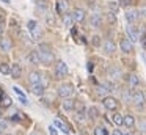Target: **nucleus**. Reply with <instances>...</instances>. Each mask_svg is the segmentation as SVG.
Instances as JSON below:
<instances>
[{
  "label": "nucleus",
  "mask_w": 146,
  "mask_h": 135,
  "mask_svg": "<svg viewBox=\"0 0 146 135\" xmlns=\"http://www.w3.org/2000/svg\"><path fill=\"white\" fill-rule=\"evenodd\" d=\"M38 53H39V58H41V63H44V65H49V63L54 61V52H52V47L47 46L46 43L39 44Z\"/></svg>",
  "instance_id": "1"
},
{
  "label": "nucleus",
  "mask_w": 146,
  "mask_h": 135,
  "mask_svg": "<svg viewBox=\"0 0 146 135\" xmlns=\"http://www.w3.org/2000/svg\"><path fill=\"white\" fill-rule=\"evenodd\" d=\"M57 93H58V96H60V97H69V96H72V93H74V86L71 83L60 85Z\"/></svg>",
  "instance_id": "2"
},
{
  "label": "nucleus",
  "mask_w": 146,
  "mask_h": 135,
  "mask_svg": "<svg viewBox=\"0 0 146 135\" xmlns=\"http://www.w3.org/2000/svg\"><path fill=\"white\" fill-rule=\"evenodd\" d=\"M68 72H69V69H68V65L64 61H58L55 65V75L57 77H64V75H68Z\"/></svg>",
  "instance_id": "3"
},
{
  "label": "nucleus",
  "mask_w": 146,
  "mask_h": 135,
  "mask_svg": "<svg viewBox=\"0 0 146 135\" xmlns=\"http://www.w3.org/2000/svg\"><path fill=\"white\" fill-rule=\"evenodd\" d=\"M127 35H129V39L132 41H138L140 38V31H138V27H135L133 24H129L127 25Z\"/></svg>",
  "instance_id": "4"
},
{
  "label": "nucleus",
  "mask_w": 146,
  "mask_h": 135,
  "mask_svg": "<svg viewBox=\"0 0 146 135\" xmlns=\"http://www.w3.org/2000/svg\"><path fill=\"white\" fill-rule=\"evenodd\" d=\"M119 47L121 50H123L124 53H132L133 52V44L130 39H126V38H123V39L119 41Z\"/></svg>",
  "instance_id": "5"
},
{
  "label": "nucleus",
  "mask_w": 146,
  "mask_h": 135,
  "mask_svg": "<svg viewBox=\"0 0 146 135\" xmlns=\"http://www.w3.org/2000/svg\"><path fill=\"white\" fill-rule=\"evenodd\" d=\"M102 104H104V107H105L107 110H116V108H118V100L115 99V97H110V96L104 97Z\"/></svg>",
  "instance_id": "6"
},
{
  "label": "nucleus",
  "mask_w": 146,
  "mask_h": 135,
  "mask_svg": "<svg viewBox=\"0 0 146 135\" xmlns=\"http://www.w3.org/2000/svg\"><path fill=\"white\" fill-rule=\"evenodd\" d=\"M132 100H133V104H135L137 107H143V104H145V94H143L141 91H133L132 93Z\"/></svg>",
  "instance_id": "7"
},
{
  "label": "nucleus",
  "mask_w": 146,
  "mask_h": 135,
  "mask_svg": "<svg viewBox=\"0 0 146 135\" xmlns=\"http://www.w3.org/2000/svg\"><path fill=\"white\" fill-rule=\"evenodd\" d=\"M29 30L32 31V35H33L35 39H39V38H41V30H39L38 24H36L35 21H30L29 22Z\"/></svg>",
  "instance_id": "8"
},
{
  "label": "nucleus",
  "mask_w": 146,
  "mask_h": 135,
  "mask_svg": "<svg viewBox=\"0 0 146 135\" xmlns=\"http://www.w3.org/2000/svg\"><path fill=\"white\" fill-rule=\"evenodd\" d=\"M71 14H72V17H74V22H83L86 13H85V9H82V8H76Z\"/></svg>",
  "instance_id": "9"
},
{
  "label": "nucleus",
  "mask_w": 146,
  "mask_h": 135,
  "mask_svg": "<svg viewBox=\"0 0 146 135\" xmlns=\"http://www.w3.org/2000/svg\"><path fill=\"white\" fill-rule=\"evenodd\" d=\"M32 93L35 94V96H42V94L46 93V86L39 82V83H35L32 85Z\"/></svg>",
  "instance_id": "10"
},
{
  "label": "nucleus",
  "mask_w": 146,
  "mask_h": 135,
  "mask_svg": "<svg viewBox=\"0 0 146 135\" xmlns=\"http://www.w3.org/2000/svg\"><path fill=\"white\" fill-rule=\"evenodd\" d=\"M11 77L13 78H19L21 75H22V68H21V65H17V63H14V65H11Z\"/></svg>",
  "instance_id": "11"
},
{
  "label": "nucleus",
  "mask_w": 146,
  "mask_h": 135,
  "mask_svg": "<svg viewBox=\"0 0 146 135\" xmlns=\"http://www.w3.org/2000/svg\"><path fill=\"white\" fill-rule=\"evenodd\" d=\"M0 49L3 52H10L11 50V39L8 38H0Z\"/></svg>",
  "instance_id": "12"
},
{
  "label": "nucleus",
  "mask_w": 146,
  "mask_h": 135,
  "mask_svg": "<svg viewBox=\"0 0 146 135\" xmlns=\"http://www.w3.org/2000/svg\"><path fill=\"white\" fill-rule=\"evenodd\" d=\"M63 108L66 110V112L74 110V108H76V100L69 99V97H64V100H63Z\"/></svg>",
  "instance_id": "13"
},
{
  "label": "nucleus",
  "mask_w": 146,
  "mask_h": 135,
  "mask_svg": "<svg viewBox=\"0 0 146 135\" xmlns=\"http://www.w3.org/2000/svg\"><path fill=\"white\" fill-rule=\"evenodd\" d=\"M27 58H29V61L32 63V65H39V63H41V58H39V53L36 52V50H33V52H30Z\"/></svg>",
  "instance_id": "14"
},
{
  "label": "nucleus",
  "mask_w": 146,
  "mask_h": 135,
  "mask_svg": "<svg viewBox=\"0 0 146 135\" xmlns=\"http://www.w3.org/2000/svg\"><path fill=\"white\" fill-rule=\"evenodd\" d=\"M123 124L126 126V127L132 129L133 126H135V118H133L132 115H126V116H123Z\"/></svg>",
  "instance_id": "15"
},
{
  "label": "nucleus",
  "mask_w": 146,
  "mask_h": 135,
  "mask_svg": "<svg viewBox=\"0 0 146 135\" xmlns=\"http://www.w3.org/2000/svg\"><path fill=\"white\" fill-rule=\"evenodd\" d=\"M90 24H91V27H101V24H102V17H101V14H91Z\"/></svg>",
  "instance_id": "16"
},
{
  "label": "nucleus",
  "mask_w": 146,
  "mask_h": 135,
  "mask_svg": "<svg viewBox=\"0 0 146 135\" xmlns=\"http://www.w3.org/2000/svg\"><path fill=\"white\" fill-rule=\"evenodd\" d=\"M115 49H116V46H115V43H113L111 39H107V41L104 43V50H105L107 53H113Z\"/></svg>",
  "instance_id": "17"
},
{
  "label": "nucleus",
  "mask_w": 146,
  "mask_h": 135,
  "mask_svg": "<svg viewBox=\"0 0 146 135\" xmlns=\"http://www.w3.org/2000/svg\"><path fill=\"white\" fill-rule=\"evenodd\" d=\"M63 24L66 25L68 28H71L74 25V17H72V14H69V13H64V16H63Z\"/></svg>",
  "instance_id": "18"
},
{
  "label": "nucleus",
  "mask_w": 146,
  "mask_h": 135,
  "mask_svg": "<svg viewBox=\"0 0 146 135\" xmlns=\"http://www.w3.org/2000/svg\"><path fill=\"white\" fill-rule=\"evenodd\" d=\"M137 19H138V11H127L126 13V21L129 24H133Z\"/></svg>",
  "instance_id": "19"
},
{
  "label": "nucleus",
  "mask_w": 146,
  "mask_h": 135,
  "mask_svg": "<svg viewBox=\"0 0 146 135\" xmlns=\"http://www.w3.org/2000/svg\"><path fill=\"white\" fill-rule=\"evenodd\" d=\"M57 9H58V13L64 14L66 9H68V0H58L57 2Z\"/></svg>",
  "instance_id": "20"
},
{
  "label": "nucleus",
  "mask_w": 146,
  "mask_h": 135,
  "mask_svg": "<svg viewBox=\"0 0 146 135\" xmlns=\"http://www.w3.org/2000/svg\"><path fill=\"white\" fill-rule=\"evenodd\" d=\"M29 82L32 85L39 83V82H41V74H39V72H32V74H30V77H29Z\"/></svg>",
  "instance_id": "21"
},
{
  "label": "nucleus",
  "mask_w": 146,
  "mask_h": 135,
  "mask_svg": "<svg viewBox=\"0 0 146 135\" xmlns=\"http://www.w3.org/2000/svg\"><path fill=\"white\" fill-rule=\"evenodd\" d=\"M111 121L116 126H123V115H121V113H113V115H111Z\"/></svg>",
  "instance_id": "22"
},
{
  "label": "nucleus",
  "mask_w": 146,
  "mask_h": 135,
  "mask_svg": "<svg viewBox=\"0 0 146 135\" xmlns=\"http://www.w3.org/2000/svg\"><path fill=\"white\" fill-rule=\"evenodd\" d=\"M140 83V78H138V75H135V74H130L129 75V85L132 88H135L137 85Z\"/></svg>",
  "instance_id": "23"
},
{
  "label": "nucleus",
  "mask_w": 146,
  "mask_h": 135,
  "mask_svg": "<svg viewBox=\"0 0 146 135\" xmlns=\"http://www.w3.org/2000/svg\"><path fill=\"white\" fill-rule=\"evenodd\" d=\"M0 72L3 75H10V72H11V66L10 65H7V63H0Z\"/></svg>",
  "instance_id": "24"
},
{
  "label": "nucleus",
  "mask_w": 146,
  "mask_h": 135,
  "mask_svg": "<svg viewBox=\"0 0 146 135\" xmlns=\"http://www.w3.org/2000/svg\"><path fill=\"white\" fill-rule=\"evenodd\" d=\"M54 126H57V127H60L61 130L64 132V134H69V129H68V126L64 124V122H61L60 119H55V121H54Z\"/></svg>",
  "instance_id": "25"
},
{
  "label": "nucleus",
  "mask_w": 146,
  "mask_h": 135,
  "mask_svg": "<svg viewBox=\"0 0 146 135\" xmlns=\"http://www.w3.org/2000/svg\"><path fill=\"white\" fill-rule=\"evenodd\" d=\"M94 135H108L107 129L102 127V126H98V127H94Z\"/></svg>",
  "instance_id": "26"
},
{
  "label": "nucleus",
  "mask_w": 146,
  "mask_h": 135,
  "mask_svg": "<svg viewBox=\"0 0 146 135\" xmlns=\"http://www.w3.org/2000/svg\"><path fill=\"white\" fill-rule=\"evenodd\" d=\"M88 115L91 116V118H98V116H99V110L96 108V107H90V110H88Z\"/></svg>",
  "instance_id": "27"
},
{
  "label": "nucleus",
  "mask_w": 146,
  "mask_h": 135,
  "mask_svg": "<svg viewBox=\"0 0 146 135\" xmlns=\"http://www.w3.org/2000/svg\"><path fill=\"white\" fill-rule=\"evenodd\" d=\"M91 44H93L94 47H99V46H101V36H98V35H96V36H93Z\"/></svg>",
  "instance_id": "28"
},
{
  "label": "nucleus",
  "mask_w": 146,
  "mask_h": 135,
  "mask_svg": "<svg viewBox=\"0 0 146 135\" xmlns=\"http://www.w3.org/2000/svg\"><path fill=\"white\" fill-rule=\"evenodd\" d=\"M108 72H110V75H115L113 78L119 77V71H118V69H115V68H110V71H108Z\"/></svg>",
  "instance_id": "29"
},
{
  "label": "nucleus",
  "mask_w": 146,
  "mask_h": 135,
  "mask_svg": "<svg viewBox=\"0 0 146 135\" xmlns=\"http://www.w3.org/2000/svg\"><path fill=\"white\" fill-rule=\"evenodd\" d=\"M7 127H8V122L5 121V119H2V118H0V129L3 130V129H7Z\"/></svg>",
  "instance_id": "30"
},
{
  "label": "nucleus",
  "mask_w": 146,
  "mask_h": 135,
  "mask_svg": "<svg viewBox=\"0 0 146 135\" xmlns=\"http://www.w3.org/2000/svg\"><path fill=\"white\" fill-rule=\"evenodd\" d=\"M83 118H85V110H80V112L77 113V119H79V121H82Z\"/></svg>",
  "instance_id": "31"
},
{
  "label": "nucleus",
  "mask_w": 146,
  "mask_h": 135,
  "mask_svg": "<svg viewBox=\"0 0 146 135\" xmlns=\"http://www.w3.org/2000/svg\"><path fill=\"white\" fill-rule=\"evenodd\" d=\"M13 90H14V93H16V94H17V96H25V94H24V93H22V90H21V88H19V86H14V88H13Z\"/></svg>",
  "instance_id": "32"
},
{
  "label": "nucleus",
  "mask_w": 146,
  "mask_h": 135,
  "mask_svg": "<svg viewBox=\"0 0 146 135\" xmlns=\"http://www.w3.org/2000/svg\"><path fill=\"white\" fill-rule=\"evenodd\" d=\"M2 105H5V107L11 105V99H10V97H3V102H2Z\"/></svg>",
  "instance_id": "33"
},
{
  "label": "nucleus",
  "mask_w": 146,
  "mask_h": 135,
  "mask_svg": "<svg viewBox=\"0 0 146 135\" xmlns=\"http://www.w3.org/2000/svg\"><path fill=\"white\" fill-rule=\"evenodd\" d=\"M46 22H47V24H50V25L55 24V21H54V17H52V16H47V17H46Z\"/></svg>",
  "instance_id": "34"
},
{
  "label": "nucleus",
  "mask_w": 146,
  "mask_h": 135,
  "mask_svg": "<svg viewBox=\"0 0 146 135\" xmlns=\"http://www.w3.org/2000/svg\"><path fill=\"white\" fill-rule=\"evenodd\" d=\"M49 134H50V135H57V130H55L54 126H49Z\"/></svg>",
  "instance_id": "35"
},
{
  "label": "nucleus",
  "mask_w": 146,
  "mask_h": 135,
  "mask_svg": "<svg viewBox=\"0 0 146 135\" xmlns=\"http://www.w3.org/2000/svg\"><path fill=\"white\" fill-rule=\"evenodd\" d=\"M130 2H132V0H121V5L127 6V5H130Z\"/></svg>",
  "instance_id": "36"
},
{
  "label": "nucleus",
  "mask_w": 146,
  "mask_h": 135,
  "mask_svg": "<svg viewBox=\"0 0 146 135\" xmlns=\"http://www.w3.org/2000/svg\"><path fill=\"white\" fill-rule=\"evenodd\" d=\"M110 8H111V11H116V9H118V5H116V3H110Z\"/></svg>",
  "instance_id": "37"
},
{
  "label": "nucleus",
  "mask_w": 146,
  "mask_h": 135,
  "mask_svg": "<svg viewBox=\"0 0 146 135\" xmlns=\"http://www.w3.org/2000/svg\"><path fill=\"white\" fill-rule=\"evenodd\" d=\"M36 3H38V5L41 6V8H46V3L42 2V0H36Z\"/></svg>",
  "instance_id": "38"
},
{
  "label": "nucleus",
  "mask_w": 146,
  "mask_h": 135,
  "mask_svg": "<svg viewBox=\"0 0 146 135\" xmlns=\"http://www.w3.org/2000/svg\"><path fill=\"white\" fill-rule=\"evenodd\" d=\"M111 135H123V132L118 130V129H116V130H113V134H111Z\"/></svg>",
  "instance_id": "39"
},
{
  "label": "nucleus",
  "mask_w": 146,
  "mask_h": 135,
  "mask_svg": "<svg viewBox=\"0 0 146 135\" xmlns=\"http://www.w3.org/2000/svg\"><path fill=\"white\" fill-rule=\"evenodd\" d=\"M3 36V27H2V25H0V38Z\"/></svg>",
  "instance_id": "40"
},
{
  "label": "nucleus",
  "mask_w": 146,
  "mask_h": 135,
  "mask_svg": "<svg viewBox=\"0 0 146 135\" xmlns=\"http://www.w3.org/2000/svg\"><path fill=\"white\" fill-rule=\"evenodd\" d=\"M2 2H3V3H10V0H2Z\"/></svg>",
  "instance_id": "41"
},
{
  "label": "nucleus",
  "mask_w": 146,
  "mask_h": 135,
  "mask_svg": "<svg viewBox=\"0 0 146 135\" xmlns=\"http://www.w3.org/2000/svg\"><path fill=\"white\" fill-rule=\"evenodd\" d=\"M123 135H132V134H123Z\"/></svg>",
  "instance_id": "42"
},
{
  "label": "nucleus",
  "mask_w": 146,
  "mask_h": 135,
  "mask_svg": "<svg viewBox=\"0 0 146 135\" xmlns=\"http://www.w3.org/2000/svg\"><path fill=\"white\" fill-rule=\"evenodd\" d=\"M0 135H2V129H0Z\"/></svg>",
  "instance_id": "43"
}]
</instances>
